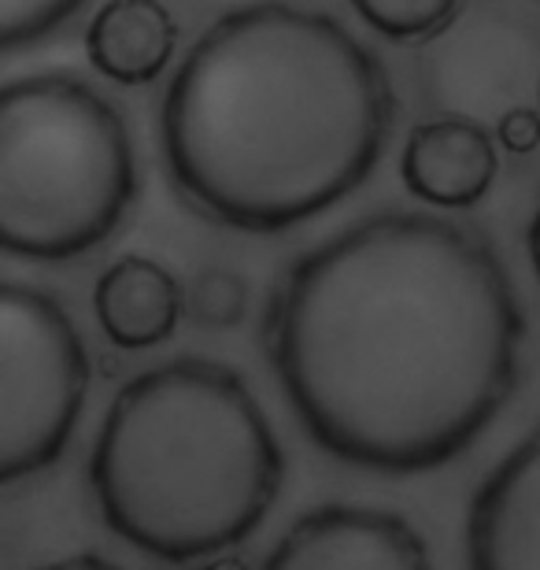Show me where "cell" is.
I'll list each match as a JSON object with an SVG mask.
<instances>
[{
    "label": "cell",
    "mask_w": 540,
    "mask_h": 570,
    "mask_svg": "<svg viewBox=\"0 0 540 570\" xmlns=\"http://www.w3.org/2000/svg\"><path fill=\"white\" fill-rule=\"evenodd\" d=\"M89 356L60 301L0 285V482L52 466L78 426Z\"/></svg>",
    "instance_id": "5"
},
{
    "label": "cell",
    "mask_w": 540,
    "mask_h": 570,
    "mask_svg": "<svg viewBox=\"0 0 540 570\" xmlns=\"http://www.w3.org/2000/svg\"><path fill=\"white\" fill-rule=\"evenodd\" d=\"M100 330L119 348H153L175 334L186 312L181 282L148 256H122L94 289Z\"/></svg>",
    "instance_id": "9"
},
{
    "label": "cell",
    "mask_w": 540,
    "mask_h": 570,
    "mask_svg": "<svg viewBox=\"0 0 540 570\" xmlns=\"http://www.w3.org/2000/svg\"><path fill=\"white\" fill-rule=\"evenodd\" d=\"M282 478L278 438L245 379L197 356L126 382L89 460L108 530L167 563L204 560L252 538Z\"/></svg>",
    "instance_id": "3"
},
{
    "label": "cell",
    "mask_w": 540,
    "mask_h": 570,
    "mask_svg": "<svg viewBox=\"0 0 540 570\" xmlns=\"http://www.w3.org/2000/svg\"><path fill=\"white\" fill-rule=\"evenodd\" d=\"M500 141L508 153H533L540 145V119L533 116V108H514L500 119Z\"/></svg>",
    "instance_id": "14"
},
{
    "label": "cell",
    "mask_w": 540,
    "mask_h": 570,
    "mask_svg": "<svg viewBox=\"0 0 540 570\" xmlns=\"http://www.w3.org/2000/svg\"><path fill=\"white\" fill-rule=\"evenodd\" d=\"M137 197L122 116L71 71L11 78L0 94V245L67 264L119 230Z\"/></svg>",
    "instance_id": "4"
},
{
    "label": "cell",
    "mask_w": 540,
    "mask_h": 570,
    "mask_svg": "<svg viewBox=\"0 0 540 570\" xmlns=\"http://www.w3.org/2000/svg\"><path fill=\"white\" fill-rule=\"evenodd\" d=\"M470 570H540V430L485 482L467 519Z\"/></svg>",
    "instance_id": "7"
},
{
    "label": "cell",
    "mask_w": 540,
    "mask_h": 570,
    "mask_svg": "<svg viewBox=\"0 0 540 570\" xmlns=\"http://www.w3.org/2000/svg\"><path fill=\"white\" fill-rule=\"evenodd\" d=\"M86 0H0V45L4 52H22L49 41L67 27Z\"/></svg>",
    "instance_id": "12"
},
{
    "label": "cell",
    "mask_w": 540,
    "mask_h": 570,
    "mask_svg": "<svg viewBox=\"0 0 540 570\" xmlns=\"http://www.w3.org/2000/svg\"><path fill=\"white\" fill-rule=\"evenodd\" d=\"M41 570H122L108 560H100V556H71V560H60V563H49Z\"/></svg>",
    "instance_id": "15"
},
{
    "label": "cell",
    "mask_w": 540,
    "mask_h": 570,
    "mask_svg": "<svg viewBox=\"0 0 540 570\" xmlns=\"http://www.w3.org/2000/svg\"><path fill=\"white\" fill-rule=\"evenodd\" d=\"M526 245H530V264H533V275L540 282V200L533 208V219H530V234H526Z\"/></svg>",
    "instance_id": "16"
},
{
    "label": "cell",
    "mask_w": 540,
    "mask_h": 570,
    "mask_svg": "<svg viewBox=\"0 0 540 570\" xmlns=\"http://www.w3.org/2000/svg\"><path fill=\"white\" fill-rule=\"evenodd\" d=\"M189 312L200 326H212V330H226L240 323V315H245V282H240L234 271H223V267L204 271V275L193 282Z\"/></svg>",
    "instance_id": "13"
},
{
    "label": "cell",
    "mask_w": 540,
    "mask_h": 570,
    "mask_svg": "<svg viewBox=\"0 0 540 570\" xmlns=\"http://www.w3.org/2000/svg\"><path fill=\"white\" fill-rule=\"evenodd\" d=\"M263 570H433L426 541L393 511L330 504L296 519Z\"/></svg>",
    "instance_id": "6"
},
{
    "label": "cell",
    "mask_w": 540,
    "mask_h": 570,
    "mask_svg": "<svg viewBox=\"0 0 540 570\" xmlns=\"http://www.w3.org/2000/svg\"><path fill=\"white\" fill-rule=\"evenodd\" d=\"M307 438L377 474L467 452L519 382L522 312L497 253L426 212H382L285 271L263 318Z\"/></svg>",
    "instance_id": "1"
},
{
    "label": "cell",
    "mask_w": 540,
    "mask_h": 570,
    "mask_svg": "<svg viewBox=\"0 0 540 570\" xmlns=\"http://www.w3.org/2000/svg\"><path fill=\"white\" fill-rule=\"evenodd\" d=\"M366 27L389 41H430L452 27L463 0H348Z\"/></svg>",
    "instance_id": "11"
},
{
    "label": "cell",
    "mask_w": 540,
    "mask_h": 570,
    "mask_svg": "<svg viewBox=\"0 0 540 570\" xmlns=\"http://www.w3.org/2000/svg\"><path fill=\"white\" fill-rule=\"evenodd\" d=\"M208 570H248V567L240 563V560H234V556H223V560H215Z\"/></svg>",
    "instance_id": "17"
},
{
    "label": "cell",
    "mask_w": 540,
    "mask_h": 570,
    "mask_svg": "<svg viewBox=\"0 0 540 570\" xmlns=\"http://www.w3.org/2000/svg\"><path fill=\"white\" fill-rule=\"evenodd\" d=\"M500 156L489 130L474 119H430L411 130L400 156V175L411 197L459 212L474 208L497 181Z\"/></svg>",
    "instance_id": "8"
},
{
    "label": "cell",
    "mask_w": 540,
    "mask_h": 570,
    "mask_svg": "<svg viewBox=\"0 0 540 570\" xmlns=\"http://www.w3.org/2000/svg\"><path fill=\"white\" fill-rule=\"evenodd\" d=\"M178 22L164 0H108L86 30V56L119 86H145L167 71Z\"/></svg>",
    "instance_id": "10"
},
{
    "label": "cell",
    "mask_w": 540,
    "mask_h": 570,
    "mask_svg": "<svg viewBox=\"0 0 540 570\" xmlns=\"http://www.w3.org/2000/svg\"><path fill=\"white\" fill-rule=\"evenodd\" d=\"M393 89L348 27L289 0L218 16L178 63L159 141L170 181L204 219L282 234L371 178Z\"/></svg>",
    "instance_id": "2"
}]
</instances>
